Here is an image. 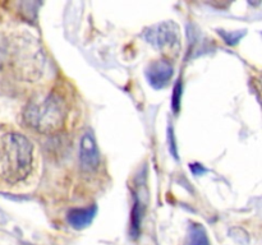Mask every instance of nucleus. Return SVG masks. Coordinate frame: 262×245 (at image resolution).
I'll use <instances>...</instances> for the list:
<instances>
[{"instance_id": "1", "label": "nucleus", "mask_w": 262, "mask_h": 245, "mask_svg": "<svg viewBox=\"0 0 262 245\" xmlns=\"http://www.w3.org/2000/svg\"><path fill=\"white\" fill-rule=\"evenodd\" d=\"M33 167V144L20 133L3 138V173L10 183L25 180Z\"/></svg>"}, {"instance_id": "2", "label": "nucleus", "mask_w": 262, "mask_h": 245, "mask_svg": "<svg viewBox=\"0 0 262 245\" xmlns=\"http://www.w3.org/2000/svg\"><path fill=\"white\" fill-rule=\"evenodd\" d=\"M25 121L28 127L40 133L58 132L64 125L67 107L60 96L49 93L38 96L26 106Z\"/></svg>"}, {"instance_id": "3", "label": "nucleus", "mask_w": 262, "mask_h": 245, "mask_svg": "<svg viewBox=\"0 0 262 245\" xmlns=\"http://www.w3.org/2000/svg\"><path fill=\"white\" fill-rule=\"evenodd\" d=\"M146 41L165 55H177L181 50V30L173 20L151 26L143 33Z\"/></svg>"}, {"instance_id": "4", "label": "nucleus", "mask_w": 262, "mask_h": 245, "mask_svg": "<svg viewBox=\"0 0 262 245\" xmlns=\"http://www.w3.org/2000/svg\"><path fill=\"white\" fill-rule=\"evenodd\" d=\"M79 163L84 171H95L100 165V151L92 132H86L79 143Z\"/></svg>"}, {"instance_id": "5", "label": "nucleus", "mask_w": 262, "mask_h": 245, "mask_svg": "<svg viewBox=\"0 0 262 245\" xmlns=\"http://www.w3.org/2000/svg\"><path fill=\"white\" fill-rule=\"evenodd\" d=\"M174 69L169 61L155 60L146 69V78L152 88L163 89L170 83Z\"/></svg>"}, {"instance_id": "6", "label": "nucleus", "mask_w": 262, "mask_h": 245, "mask_svg": "<svg viewBox=\"0 0 262 245\" xmlns=\"http://www.w3.org/2000/svg\"><path fill=\"white\" fill-rule=\"evenodd\" d=\"M97 212L96 206L83 207V208H73L67 214V221L73 229L82 230L90 226Z\"/></svg>"}, {"instance_id": "7", "label": "nucleus", "mask_w": 262, "mask_h": 245, "mask_svg": "<svg viewBox=\"0 0 262 245\" xmlns=\"http://www.w3.org/2000/svg\"><path fill=\"white\" fill-rule=\"evenodd\" d=\"M184 245H211L206 230H205V227L201 224L193 222L189 226L188 235H187Z\"/></svg>"}, {"instance_id": "8", "label": "nucleus", "mask_w": 262, "mask_h": 245, "mask_svg": "<svg viewBox=\"0 0 262 245\" xmlns=\"http://www.w3.org/2000/svg\"><path fill=\"white\" fill-rule=\"evenodd\" d=\"M141 218H142V208H141L140 202L136 201L132 208V216H130V232L133 237H137L140 234Z\"/></svg>"}, {"instance_id": "9", "label": "nucleus", "mask_w": 262, "mask_h": 245, "mask_svg": "<svg viewBox=\"0 0 262 245\" xmlns=\"http://www.w3.org/2000/svg\"><path fill=\"white\" fill-rule=\"evenodd\" d=\"M181 100H182V81H177L176 86L173 89V97H171V107H173L174 114H178L181 109Z\"/></svg>"}, {"instance_id": "10", "label": "nucleus", "mask_w": 262, "mask_h": 245, "mask_svg": "<svg viewBox=\"0 0 262 245\" xmlns=\"http://www.w3.org/2000/svg\"><path fill=\"white\" fill-rule=\"evenodd\" d=\"M219 33H220V36H223V37H224L225 42L229 43V45H235V43L239 41V38L243 36L242 32L228 33V32H224V31H220Z\"/></svg>"}, {"instance_id": "11", "label": "nucleus", "mask_w": 262, "mask_h": 245, "mask_svg": "<svg viewBox=\"0 0 262 245\" xmlns=\"http://www.w3.org/2000/svg\"><path fill=\"white\" fill-rule=\"evenodd\" d=\"M8 56V43L7 40L4 38V36L0 35V68H2L3 64L5 63Z\"/></svg>"}, {"instance_id": "12", "label": "nucleus", "mask_w": 262, "mask_h": 245, "mask_svg": "<svg viewBox=\"0 0 262 245\" xmlns=\"http://www.w3.org/2000/svg\"><path fill=\"white\" fill-rule=\"evenodd\" d=\"M189 168L192 170V173L194 174V175H200L201 173H205L206 171V168L204 167L202 165H200V163H192V165H189Z\"/></svg>"}]
</instances>
